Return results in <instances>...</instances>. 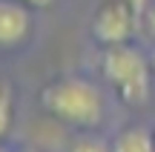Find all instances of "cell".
I'll return each instance as SVG.
<instances>
[{
  "mask_svg": "<svg viewBox=\"0 0 155 152\" xmlns=\"http://www.w3.org/2000/svg\"><path fill=\"white\" fill-rule=\"evenodd\" d=\"M20 3H26L29 9H52L58 0H20Z\"/></svg>",
  "mask_w": 155,
  "mask_h": 152,
  "instance_id": "obj_9",
  "label": "cell"
},
{
  "mask_svg": "<svg viewBox=\"0 0 155 152\" xmlns=\"http://www.w3.org/2000/svg\"><path fill=\"white\" fill-rule=\"evenodd\" d=\"M20 152H32V149H20Z\"/></svg>",
  "mask_w": 155,
  "mask_h": 152,
  "instance_id": "obj_12",
  "label": "cell"
},
{
  "mask_svg": "<svg viewBox=\"0 0 155 152\" xmlns=\"http://www.w3.org/2000/svg\"><path fill=\"white\" fill-rule=\"evenodd\" d=\"M141 26L155 40V0H144V6H141Z\"/></svg>",
  "mask_w": 155,
  "mask_h": 152,
  "instance_id": "obj_8",
  "label": "cell"
},
{
  "mask_svg": "<svg viewBox=\"0 0 155 152\" xmlns=\"http://www.w3.org/2000/svg\"><path fill=\"white\" fill-rule=\"evenodd\" d=\"M69 152H112V144L98 138V135H92V132H83V135H78L72 141Z\"/></svg>",
  "mask_w": 155,
  "mask_h": 152,
  "instance_id": "obj_7",
  "label": "cell"
},
{
  "mask_svg": "<svg viewBox=\"0 0 155 152\" xmlns=\"http://www.w3.org/2000/svg\"><path fill=\"white\" fill-rule=\"evenodd\" d=\"M112 152H155V129L144 124H129L115 132Z\"/></svg>",
  "mask_w": 155,
  "mask_h": 152,
  "instance_id": "obj_5",
  "label": "cell"
},
{
  "mask_svg": "<svg viewBox=\"0 0 155 152\" xmlns=\"http://www.w3.org/2000/svg\"><path fill=\"white\" fill-rule=\"evenodd\" d=\"M101 75L121 103L135 109L150 103L155 72H152L150 55L141 52L132 40L101 49Z\"/></svg>",
  "mask_w": 155,
  "mask_h": 152,
  "instance_id": "obj_2",
  "label": "cell"
},
{
  "mask_svg": "<svg viewBox=\"0 0 155 152\" xmlns=\"http://www.w3.org/2000/svg\"><path fill=\"white\" fill-rule=\"evenodd\" d=\"M150 63H152V72H155V49L150 52Z\"/></svg>",
  "mask_w": 155,
  "mask_h": 152,
  "instance_id": "obj_10",
  "label": "cell"
},
{
  "mask_svg": "<svg viewBox=\"0 0 155 152\" xmlns=\"http://www.w3.org/2000/svg\"><path fill=\"white\" fill-rule=\"evenodd\" d=\"M141 23V15L127 3V0H104L92 15V37L95 43L104 46H118L129 43Z\"/></svg>",
  "mask_w": 155,
  "mask_h": 152,
  "instance_id": "obj_3",
  "label": "cell"
},
{
  "mask_svg": "<svg viewBox=\"0 0 155 152\" xmlns=\"http://www.w3.org/2000/svg\"><path fill=\"white\" fill-rule=\"evenodd\" d=\"M40 106L58 124L92 132L104 124L106 95L95 80L83 75H61L40 89Z\"/></svg>",
  "mask_w": 155,
  "mask_h": 152,
  "instance_id": "obj_1",
  "label": "cell"
},
{
  "mask_svg": "<svg viewBox=\"0 0 155 152\" xmlns=\"http://www.w3.org/2000/svg\"><path fill=\"white\" fill-rule=\"evenodd\" d=\"M12 124H15V86L9 78L0 75V141L9 135Z\"/></svg>",
  "mask_w": 155,
  "mask_h": 152,
  "instance_id": "obj_6",
  "label": "cell"
},
{
  "mask_svg": "<svg viewBox=\"0 0 155 152\" xmlns=\"http://www.w3.org/2000/svg\"><path fill=\"white\" fill-rule=\"evenodd\" d=\"M32 9L20 0H0V49L12 52L32 37Z\"/></svg>",
  "mask_w": 155,
  "mask_h": 152,
  "instance_id": "obj_4",
  "label": "cell"
},
{
  "mask_svg": "<svg viewBox=\"0 0 155 152\" xmlns=\"http://www.w3.org/2000/svg\"><path fill=\"white\" fill-rule=\"evenodd\" d=\"M0 152H12V149H9V147H3V144H0Z\"/></svg>",
  "mask_w": 155,
  "mask_h": 152,
  "instance_id": "obj_11",
  "label": "cell"
}]
</instances>
